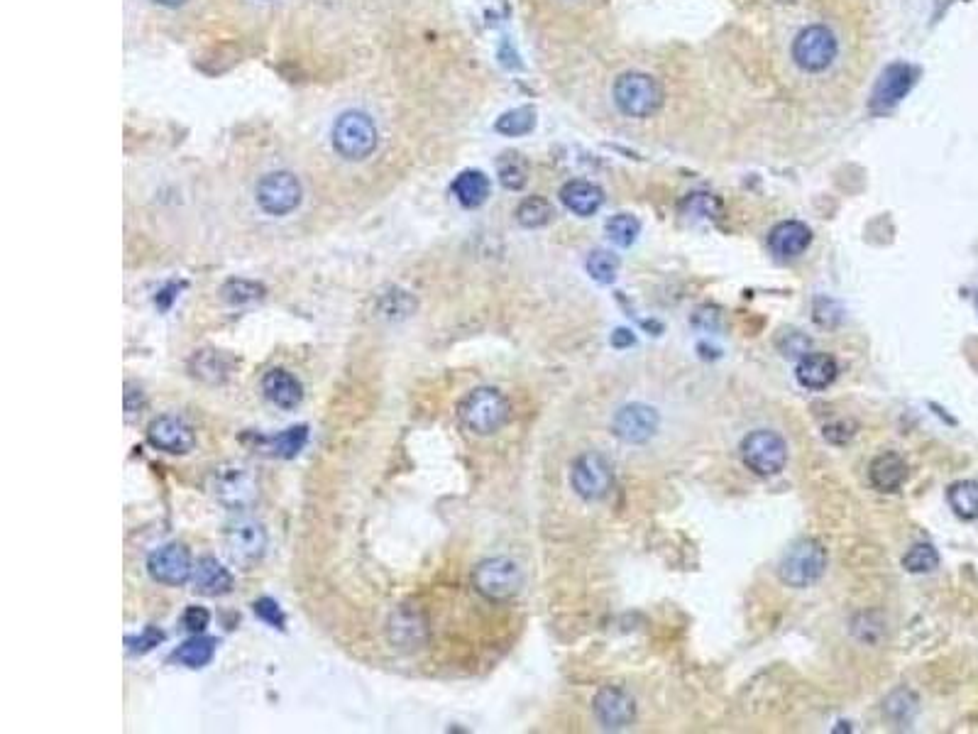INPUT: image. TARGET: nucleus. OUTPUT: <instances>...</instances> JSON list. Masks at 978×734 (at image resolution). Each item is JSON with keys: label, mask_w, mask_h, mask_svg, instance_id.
Wrapping results in <instances>:
<instances>
[{"label": "nucleus", "mask_w": 978, "mask_h": 734, "mask_svg": "<svg viewBox=\"0 0 978 734\" xmlns=\"http://www.w3.org/2000/svg\"><path fill=\"white\" fill-rule=\"evenodd\" d=\"M147 573L152 580L162 585H184L186 580L194 575V563H191V553L181 544H167L157 549L147 561Z\"/></svg>", "instance_id": "obj_12"}, {"label": "nucleus", "mask_w": 978, "mask_h": 734, "mask_svg": "<svg viewBox=\"0 0 978 734\" xmlns=\"http://www.w3.org/2000/svg\"><path fill=\"white\" fill-rule=\"evenodd\" d=\"M947 502L954 509V514L964 522H974L978 519V482L976 480H959L947 490Z\"/></svg>", "instance_id": "obj_25"}, {"label": "nucleus", "mask_w": 978, "mask_h": 734, "mask_svg": "<svg viewBox=\"0 0 978 734\" xmlns=\"http://www.w3.org/2000/svg\"><path fill=\"white\" fill-rule=\"evenodd\" d=\"M976 309H978V294H976Z\"/></svg>", "instance_id": "obj_41"}, {"label": "nucleus", "mask_w": 978, "mask_h": 734, "mask_svg": "<svg viewBox=\"0 0 978 734\" xmlns=\"http://www.w3.org/2000/svg\"><path fill=\"white\" fill-rule=\"evenodd\" d=\"M507 397L494 387H477L458 404V419L467 431L477 436H492L509 421Z\"/></svg>", "instance_id": "obj_2"}, {"label": "nucleus", "mask_w": 978, "mask_h": 734, "mask_svg": "<svg viewBox=\"0 0 978 734\" xmlns=\"http://www.w3.org/2000/svg\"><path fill=\"white\" fill-rule=\"evenodd\" d=\"M191 578H194L196 593L206 597H221L233 590V575L213 556H203L194 566V575Z\"/></svg>", "instance_id": "obj_21"}, {"label": "nucleus", "mask_w": 978, "mask_h": 734, "mask_svg": "<svg viewBox=\"0 0 978 734\" xmlns=\"http://www.w3.org/2000/svg\"><path fill=\"white\" fill-rule=\"evenodd\" d=\"M216 646H218L216 639L194 634L189 642H184L177 651H174L172 661H177V664L186 668H203L211 664L213 656H216Z\"/></svg>", "instance_id": "obj_24"}, {"label": "nucleus", "mask_w": 978, "mask_h": 734, "mask_svg": "<svg viewBox=\"0 0 978 734\" xmlns=\"http://www.w3.org/2000/svg\"><path fill=\"white\" fill-rule=\"evenodd\" d=\"M155 3L167 5V8H179V5H184L186 0H155Z\"/></svg>", "instance_id": "obj_40"}, {"label": "nucleus", "mask_w": 978, "mask_h": 734, "mask_svg": "<svg viewBox=\"0 0 978 734\" xmlns=\"http://www.w3.org/2000/svg\"><path fill=\"white\" fill-rule=\"evenodd\" d=\"M497 172H499V182H502L504 189L519 191L524 189L526 179H529V164H526V160L519 155V152H507V155L499 157Z\"/></svg>", "instance_id": "obj_26"}, {"label": "nucleus", "mask_w": 978, "mask_h": 734, "mask_svg": "<svg viewBox=\"0 0 978 734\" xmlns=\"http://www.w3.org/2000/svg\"><path fill=\"white\" fill-rule=\"evenodd\" d=\"M839 375V365L832 355L827 353H810L798 363L795 377L805 390H827Z\"/></svg>", "instance_id": "obj_19"}, {"label": "nucleus", "mask_w": 978, "mask_h": 734, "mask_svg": "<svg viewBox=\"0 0 978 734\" xmlns=\"http://www.w3.org/2000/svg\"><path fill=\"white\" fill-rule=\"evenodd\" d=\"M810 243H812L810 228L800 221L778 223V226L771 230V235H768V248H771V253L780 257V260H793V257H800L807 248H810Z\"/></svg>", "instance_id": "obj_17"}, {"label": "nucleus", "mask_w": 978, "mask_h": 734, "mask_svg": "<svg viewBox=\"0 0 978 734\" xmlns=\"http://www.w3.org/2000/svg\"><path fill=\"white\" fill-rule=\"evenodd\" d=\"M592 710H595L597 720H600L604 730H624V727H629L636 720V705L631 700V695L614 686L602 688L595 695Z\"/></svg>", "instance_id": "obj_16"}, {"label": "nucleus", "mask_w": 978, "mask_h": 734, "mask_svg": "<svg viewBox=\"0 0 978 734\" xmlns=\"http://www.w3.org/2000/svg\"><path fill=\"white\" fill-rule=\"evenodd\" d=\"M333 147L345 160H367L377 150V128L367 113L348 111L333 125Z\"/></svg>", "instance_id": "obj_5"}, {"label": "nucleus", "mask_w": 978, "mask_h": 734, "mask_svg": "<svg viewBox=\"0 0 978 734\" xmlns=\"http://www.w3.org/2000/svg\"><path fill=\"white\" fill-rule=\"evenodd\" d=\"M147 441L157 451L169 453V456H184L196 446V434L184 419L172 414L157 416L147 429Z\"/></svg>", "instance_id": "obj_13"}, {"label": "nucleus", "mask_w": 978, "mask_h": 734, "mask_svg": "<svg viewBox=\"0 0 978 734\" xmlns=\"http://www.w3.org/2000/svg\"><path fill=\"white\" fill-rule=\"evenodd\" d=\"M208 487H211L213 500L230 512H245L260 497V480L243 463L218 465L211 473Z\"/></svg>", "instance_id": "obj_3"}, {"label": "nucleus", "mask_w": 978, "mask_h": 734, "mask_svg": "<svg viewBox=\"0 0 978 734\" xmlns=\"http://www.w3.org/2000/svg\"><path fill=\"white\" fill-rule=\"evenodd\" d=\"M585 267L595 282L612 284L619 272V257L607 253V250H595V253H590V257H587Z\"/></svg>", "instance_id": "obj_32"}, {"label": "nucleus", "mask_w": 978, "mask_h": 734, "mask_svg": "<svg viewBox=\"0 0 978 734\" xmlns=\"http://www.w3.org/2000/svg\"><path fill=\"white\" fill-rule=\"evenodd\" d=\"M164 642V632L157 627H145L137 637H128L125 644H128V651L133 654H147L150 649H155L157 644Z\"/></svg>", "instance_id": "obj_36"}, {"label": "nucleus", "mask_w": 978, "mask_h": 734, "mask_svg": "<svg viewBox=\"0 0 978 734\" xmlns=\"http://www.w3.org/2000/svg\"><path fill=\"white\" fill-rule=\"evenodd\" d=\"M903 566L908 573H932L939 566V553L932 544H915L903 556Z\"/></svg>", "instance_id": "obj_33"}, {"label": "nucleus", "mask_w": 978, "mask_h": 734, "mask_svg": "<svg viewBox=\"0 0 978 734\" xmlns=\"http://www.w3.org/2000/svg\"><path fill=\"white\" fill-rule=\"evenodd\" d=\"M221 294H223V299L228 301V304L240 306V304H250V301L265 297V287H262V284L250 282V279H230V282H225Z\"/></svg>", "instance_id": "obj_34"}, {"label": "nucleus", "mask_w": 978, "mask_h": 734, "mask_svg": "<svg viewBox=\"0 0 978 734\" xmlns=\"http://www.w3.org/2000/svg\"><path fill=\"white\" fill-rule=\"evenodd\" d=\"M912 84H915V69L905 62H893L890 67L883 69L881 79L876 81V89L871 96L873 111L883 113L898 106L905 96H908Z\"/></svg>", "instance_id": "obj_15"}, {"label": "nucleus", "mask_w": 978, "mask_h": 734, "mask_svg": "<svg viewBox=\"0 0 978 734\" xmlns=\"http://www.w3.org/2000/svg\"><path fill=\"white\" fill-rule=\"evenodd\" d=\"M604 228H607V238L612 240L614 245H619V248H629V245H634L641 233L639 218L629 216V213H617V216L609 218Z\"/></svg>", "instance_id": "obj_28"}, {"label": "nucleus", "mask_w": 978, "mask_h": 734, "mask_svg": "<svg viewBox=\"0 0 978 734\" xmlns=\"http://www.w3.org/2000/svg\"><path fill=\"white\" fill-rule=\"evenodd\" d=\"M658 412L646 404H626L612 419V431L624 443H646L658 431Z\"/></svg>", "instance_id": "obj_14"}, {"label": "nucleus", "mask_w": 978, "mask_h": 734, "mask_svg": "<svg viewBox=\"0 0 978 734\" xmlns=\"http://www.w3.org/2000/svg\"><path fill=\"white\" fill-rule=\"evenodd\" d=\"M631 343H634V336H631L629 331H624V328L614 331V336H612L614 348H624V345H631Z\"/></svg>", "instance_id": "obj_39"}, {"label": "nucleus", "mask_w": 978, "mask_h": 734, "mask_svg": "<svg viewBox=\"0 0 978 734\" xmlns=\"http://www.w3.org/2000/svg\"><path fill=\"white\" fill-rule=\"evenodd\" d=\"M839 42L827 25H807L793 40L795 64L807 74H822L834 64Z\"/></svg>", "instance_id": "obj_6"}, {"label": "nucleus", "mask_w": 978, "mask_h": 734, "mask_svg": "<svg viewBox=\"0 0 978 734\" xmlns=\"http://www.w3.org/2000/svg\"><path fill=\"white\" fill-rule=\"evenodd\" d=\"M560 201H563L568 211L575 216H595L604 204V191L597 184L585 182V179H573L560 189Z\"/></svg>", "instance_id": "obj_20"}, {"label": "nucleus", "mask_w": 978, "mask_h": 734, "mask_svg": "<svg viewBox=\"0 0 978 734\" xmlns=\"http://www.w3.org/2000/svg\"><path fill=\"white\" fill-rule=\"evenodd\" d=\"M827 571V551L817 539H798L778 563V578L790 588H810Z\"/></svg>", "instance_id": "obj_4"}, {"label": "nucleus", "mask_w": 978, "mask_h": 734, "mask_svg": "<svg viewBox=\"0 0 978 734\" xmlns=\"http://www.w3.org/2000/svg\"><path fill=\"white\" fill-rule=\"evenodd\" d=\"M489 189H492L489 179L480 169H467V172L458 174V179L453 182V194L467 208H477L485 204L489 199Z\"/></svg>", "instance_id": "obj_23"}, {"label": "nucleus", "mask_w": 978, "mask_h": 734, "mask_svg": "<svg viewBox=\"0 0 978 734\" xmlns=\"http://www.w3.org/2000/svg\"><path fill=\"white\" fill-rule=\"evenodd\" d=\"M262 392L279 409H296L304 399V387H301L299 377H294L284 367H274L262 377Z\"/></svg>", "instance_id": "obj_18"}, {"label": "nucleus", "mask_w": 978, "mask_h": 734, "mask_svg": "<svg viewBox=\"0 0 978 734\" xmlns=\"http://www.w3.org/2000/svg\"><path fill=\"white\" fill-rule=\"evenodd\" d=\"M614 103L626 118H651L666 103V89L656 76L644 71H626L614 81Z\"/></svg>", "instance_id": "obj_1"}, {"label": "nucleus", "mask_w": 978, "mask_h": 734, "mask_svg": "<svg viewBox=\"0 0 978 734\" xmlns=\"http://www.w3.org/2000/svg\"><path fill=\"white\" fill-rule=\"evenodd\" d=\"M252 610H255V615L260 617L262 622H267L269 627L284 629V624H287V617H284L282 607H279L272 597H260V600L252 605Z\"/></svg>", "instance_id": "obj_35"}, {"label": "nucleus", "mask_w": 978, "mask_h": 734, "mask_svg": "<svg viewBox=\"0 0 978 734\" xmlns=\"http://www.w3.org/2000/svg\"><path fill=\"white\" fill-rule=\"evenodd\" d=\"M551 218L553 206L543 196H529V199L521 201L519 208H516V221L524 228H543L551 223Z\"/></svg>", "instance_id": "obj_27"}, {"label": "nucleus", "mask_w": 978, "mask_h": 734, "mask_svg": "<svg viewBox=\"0 0 978 734\" xmlns=\"http://www.w3.org/2000/svg\"><path fill=\"white\" fill-rule=\"evenodd\" d=\"M306 441H309V429L306 426H291V429L282 431V434L269 438V448H272L274 456L294 458L304 451Z\"/></svg>", "instance_id": "obj_29"}, {"label": "nucleus", "mask_w": 978, "mask_h": 734, "mask_svg": "<svg viewBox=\"0 0 978 734\" xmlns=\"http://www.w3.org/2000/svg\"><path fill=\"white\" fill-rule=\"evenodd\" d=\"M267 531L257 519H238L225 529V551L230 561L238 566L250 568L265 556Z\"/></svg>", "instance_id": "obj_9"}, {"label": "nucleus", "mask_w": 978, "mask_h": 734, "mask_svg": "<svg viewBox=\"0 0 978 734\" xmlns=\"http://www.w3.org/2000/svg\"><path fill=\"white\" fill-rule=\"evenodd\" d=\"M255 196L269 216H287L301 204V184L291 172H272L260 179Z\"/></svg>", "instance_id": "obj_10"}, {"label": "nucleus", "mask_w": 978, "mask_h": 734, "mask_svg": "<svg viewBox=\"0 0 978 734\" xmlns=\"http://www.w3.org/2000/svg\"><path fill=\"white\" fill-rule=\"evenodd\" d=\"M208 622H211V615H208L206 607H199V605L186 607L184 617H181V624H184L186 632L191 634H201L203 629L208 627Z\"/></svg>", "instance_id": "obj_37"}, {"label": "nucleus", "mask_w": 978, "mask_h": 734, "mask_svg": "<svg viewBox=\"0 0 978 734\" xmlns=\"http://www.w3.org/2000/svg\"><path fill=\"white\" fill-rule=\"evenodd\" d=\"M472 583H475L477 593L487 600L504 602L519 593L524 585V573L512 558H487L475 568Z\"/></svg>", "instance_id": "obj_8"}, {"label": "nucleus", "mask_w": 978, "mask_h": 734, "mask_svg": "<svg viewBox=\"0 0 978 734\" xmlns=\"http://www.w3.org/2000/svg\"><path fill=\"white\" fill-rule=\"evenodd\" d=\"M741 460L756 475L771 478V475H778L785 468V463H788V443L776 431H751L741 441Z\"/></svg>", "instance_id": "obj_7"}, {"label": "nucleus", "mask_w": 978, "mask_h": 734, "mask_svg": "<svg viewBox=\"0 0 978 734\" xmlns=\"http://www.w3.org/2000/svg\"><path fill=\"white\" fill-rule=\"evenodd\" d=\"M868 480L878 492H895L908 480V465L898 453H881L868 468Z\"/></svg>", "instance_id": "obj_22"}, {"label": "nucleus", "mask_w": 978, "mask_h": 734, "mask_svg": "<svg viewBox=\"0 0 978 734\" xmlns=\"http://www.w3.org/2000/svg\"><path fill=\"white\" fill-rule=\"evenodd\" d=\"M536 125L534 108H514V111L504 113L497 120V133L507 135V138H519V135L531 133Z\"/></svg>", "instance_id": "obj_31"}, {"label": "nucleus", "mask_w": 978, "mask_h": 734, "mask_svg": "<svg viewBox=\"0 0 978 734\" xmlns=\"http://www.w3.org/2000/svg\"><path fill=\"white\" fill-rule=\"evenodd\" d=\"M570 482H573V490L578 492L582 500L587 502H597L604 500V497L612 492L614 478H612V468L602 456L597 453H585L573 463V470H570Z\"/></svg>", "instance_id": "obj_11"}, {"label": "nucleus", "mask_w": 978, "mask_h": 734, "mask_svg": "<svg viewBox=\"0 0 978 734\" xmlns=\"http://www.w3.org/2000/svg\"><path fill=\"white\" fill-rule=\"evenodd\" d=\"M191 363H194V375L201 377V380L221 382L228 375V360L218 350H199L191 358Z\"/></svg>", "instance_id": "obj_30"}, {"label": "nucleus", "mask_w": 978, "mask_h": 734, "mask_svg": "<svg viewBox=\"0 0 978 734\" xmlns=\"http://www.w3.org/2000/svg\"><path fill=\"white\" fill-rule=\"evenodd\" d=\"M142 407H145V397H142V392L135 390L133 385H128V392H125V421L133 424L137 416H140Z\"/></svg>", "instance_id": "obj_38"}]
</instances>
